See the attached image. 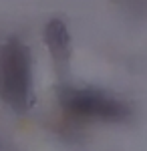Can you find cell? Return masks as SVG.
<instances>
[{
  "instance_id": "obj_1",
  "label": "cell",
  "mask_w": 147,
  "mask_h": 151,
  "mask_svg": "<svg viewBox=\"0 0 147 151\" xmlns=\"http://www.w3.org/2000/svg\"><path fill=\"white\" fill-rule=\"evenodd\" d=\"M0 99L16 113L32 107V57L20 38L0 45Z\"/></svg>"
},
{
  "instance_id": "obj_2",
  "label": "cell",
  "mask_w": 147,
  "mask_h": 151,
  "mask_svg": "<svg viewBox=\"0 0 147 151\" xmlns=\"http://www.w3.org/2000/svg\"><path fill=\"white\" fill-rule=\"evenodd\" d=\"M58 101L68 115L79 117V119L119 123L131 115V109L125 101L97 89L63 87L58 91Z\"/></svg>"
},
{
  "instance_id": "obj_3",
  "label": "cell",
  "mask_w": 147,
  "mask_h": 151,
  "mask_svg": "<svg viewBox=\"0 0 147 151\" xmlns=\"http://www.w3.org/2000/svg\"><path fill=\"white\" fill-rule=\"evenodd\" d=\"M45 42L48 47L53 60H55L58 75L65 77L68 70V63H71V35H68L67 24L61 18L48 20L45 28Z\"/></svg>"
}]
</instances>
